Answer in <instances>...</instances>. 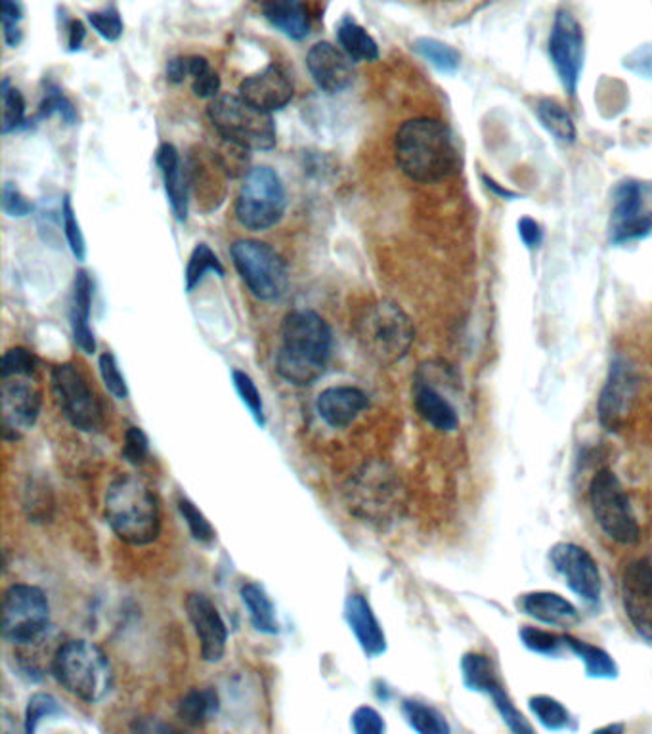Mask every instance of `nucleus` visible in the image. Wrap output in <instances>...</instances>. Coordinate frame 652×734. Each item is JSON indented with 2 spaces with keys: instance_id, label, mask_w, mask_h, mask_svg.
Here are the masks:
<instances>
[{
  "instance_id": "54",
  "label": "nucleus",
  "mask_w": 652,
  "mask_h": 734,
  "mask_svg": "<svg viewBox=\"0 0 652 734\" xmlns=\"http://www.w3.org/2000/svg\"><path fill=\"white\" fill-rule=\"evenodd\" d=\"M351 727L356 734H382L387 731L382 713L374 708H369V705H360L354 710L351 717Z\"/></svg>"
},
{
  "instance_id": "45",
  "label": "nucleus",
  "mask_w": 652,
  "mask_h": 734,
  "mask_svg": "<svg viewBox=\"0 0 652 734\" xmlns=\"http://www.w3.org/2000/svg\"><path fill=\"white\" fill-rule=\"evenodd\" d=\"M62 220H64V233H66L67 245L71 249L75 259L79 262L87 261V240L82 233L79 219L75 215L71 196H64L62 201Z\"/></svg>"
},
{
  "instance_id": "42",
  "label": "nucleus",
  "mask_w": 652,
  "mask_h": 734,
  "mask_svg": "<svg viewBox=\"0 0 652 734\" xmlns=\"http://www.w3.org/2000/svg\"><path fill=\"white\" fill-rule=\"evenodd\" d=\"M232 383H234L235 393L242 398L245 407L250 409L251 417L255 419L261 429H264L266 427V414H264L263 396L258 393L255 381L251 379L250 373L234 370L232 371Z\"/></svg>"
},
{
  "instance_id": "38",
  "label": "nucleus",
  "mask_w": 652,
  "mask_h": 734,
  "mask_svg": "<svg viewBox=\"0 0 652 734\" xmlns=\"http://www.w3.org/2000/svg\"><path fill=\"white\" fill-rule=\"evenodd\" d=\"M191 90L201 100H214L220 96V77L214 72L209 59L203 56H188Z\"/></svg>"
},
{
  "instance_id": "59",
  "label": "nucleus",
  "mask_w": 652,
  "mask_h": 734,
  "mask_svg": "<svg viewBox=\"0 0 652 734\" xmlns=\"http://www.w3.org/2000/svg\"><path fill=\"white\" fill-rule=\"evenodd\" d=\"M483 180L484 184H486V188L491 189L496 196L504 197V199H511V197H515L513 191H509V189L504 188V186H499L498 183H494L490 176H483Z\"/></svg>"
},
{
  "instance_id": "21",
  "label": "nucleus",
  "mask_w": 652,
  "mask_h": 734,
  "mask_svg": "<svg viewBox=\"0 0 652 734\" xmlns=\"http://www.w3.org/2000/svg\"><path fill=\"white\" fill-rule=\"evenodd\" d=\"M307 67L316 87L328 95L343 92L356 79L352 59L346 56L343 48H338L331 43H316L308 51Z\"/></svg>"
},
{
  "instance_id": "24",
  "label": "nucleus",
  "mask_w": 652,
  "mask_h": 734,
  "mask_svg": "<svg viewBox=\"0 0 652 734\" xmlns=\"http://www.w3.org/2000/svg\"><path fill=\"white\" fill-rule=\"evenodd\" d=\"M345 622L367 658L387 653V637L366 595L351 593L345 601Z\"/></svg>"
},
{
  "instance_id": "57",
  "label": "nucleus",
  "mask_w": 652,
  "mask_h": 734,
  "mask_svg": "<svg viewBox=\"0 0 652 734\" xmlns=\"http://www.w3.org/2000/svg\"><path fill=\"white\" fill-rule=\"evenodd\" d=\"M186 77H190V69H188V56H178V58L170 59L167 64V80L173 85H180Z\"/></svg>"
},
{
  "instance_id": "8",
  "label": "nucleus",
  "mask_w": 652,
  "mask_h": 734,
  "mask_svg": "<svg viewBox=\"0 0 652 734\" xmlns=\"http://www.w3.org/2000/svg\"><path fill=\"white\" fill-rule=\"evenodd\" d=\"M286 209V186L274 168L261 165L243 176L242 188L235 199V219L245 230H270L281 222Z\"/></svg>"
},
{
  "instance_id": "13",
  "label": "nucleus",
  "mask_w": 652,
  "mask_h": 734,
  "mask_svg": "<svg viewBox=\"0 0 652 734\" xmlns=\"http://www.w3.org/2000/svg\"><path fill=\"white\" fill-rule=\"evenodd\" d=\"M550 56L566 95H576L586 62V37L576 15L568 10H559L555 15L550 35Z\"/></svg>"
},
{
  "instance_id": "52",
  "label": "nucleus",
  "mask_w": 652,
  "mask_h": 734,
  "mask_svg": "<svg viewBox=\"0 0 652 734\" xmlns=\"http://www.w3.org/2000/svg\"><path fill=\"white\" fill-rule=\"evenodd\" d=\"M33 209H35L33 204L23 196L14 183H7L2 186V211L8 219H25L30 217Z\"/></svg>"
},
{
  "instance_id": "39",
  "label": "nucleus",
  "mask_w": 652,
  "mask_h": 734,
  "mask_svg": "<svg viewBox=\"0 0 652 734\" xmlns=\"http://www.w3.org/2000/svg\"><path fill=\"white\" fill-rule=\"evenodd\" d=\"M66 713L64 705L59 704L58 698L52 697L48 692H35L27 702L25 708V720H23V728L25 733H37L38 725L44 720H54V717H62Z\"/></svg>"
},
{
  "instance_id": "53",
  "label": "nucleus",
  "mask_w": 652,
  "mask_h": 734,
  "mask_svg": "<svg viewBox=\"0 0 652 734\" xmlns=\"http://www.w3.org/2000/svg\"><path fill=\"white\" fill-rule=\"evenodd\" d=\"M490 697L496 708H498V712L501 713V717L506 721L507 727L511 728L513 733H530L532 731L527 720L522 717V713L515 708L513 702L509 700L507 692L501 687L498 691L491 692Z\"/></svg>"
},
{
  "instance_id": "15",
  "label": "nucleus",
  "mask_w": 652,
  "mask_h": 734,
  "mask_svg": "<svg viewBox=\"0 0 652 734\" xmlns=\"http://www.w3.org/2000/svg\"><path fill=\"white\" fill-rule=\"evenodd\" d=\"M0 404L2 435L10 442H15L35 429L43 407V393L33 377L2 379Z\"/></svg>"
},
{
  "instance_id": "10",
  "label": "nucleus",
  "mask_w": 652,
  "mask_h": 734,
  "mask_svg": "<svg viewBox=\"0 0 652 734\" xmlns=\"http://www.w3.org/2000/svg\"><path fill=\"white\" fill-rule=\"evenodd\" d=\"M51 624V603L43 589L14 583L4 591L2 637L14 647L35 645Z\"/></svg>"
},
{
  "instance_id": "16",
  "label": "nucleus",
  "mask_w": 652,
  "mask_h": 734,
  "mask_svg": "<svg viewBox=\"0 0 652 734\" xmlns=\"http://www.w3.org/2000/svg\"><path fill=\"white\" fill-rule=\"evenodd\" d=\"M638 396V375L626 358H616L610 365L597 404L599 423L609 432H620L631 415Z\"/></svg>"
},
{
  "instance_id": "28",
  "label": "nucleus",
  "mask_w": 652,
  "mask_h": 734,
  "mask_svg": "<svg viewBox=\"0 0 652 734\" xmlns=\"http://www.w3.org/2000/svg\"><path fill=\"white\" fill-rule=\"evenodd\" d=\"M263 15L274 30L291 41L310 35V15L302 0H264Z\"/></svg>"
},
{
  "instance_id": "48",
  "label": "nucleus",
  "mask_w": 652,
  "mask_h": 734,
  "mask_svg": "<svg viewBox=\"0 0 652 734\" xmlns=\"http://www.w3.org/2000/svg\"><path fill=\"white\" fill-rule=\"evenodd\" d=\"M23 18H25V8H23L22 0H2V35H4V43L10 48L22 44Z\"/></svg>"
},
{
  "instance_id": "47",
  "label": "nucleus",
  "mask_w": 652,
  "mask_h": 734,
  "mask_svg": "<svg viewBox=\"0 0 652 734\" xmlns=\"http://www.w3.org/2000/svg\"><path fill=\"white\" fill-rule=\"evenodd\" d=\"M38 368V358L23 347L8 349L2 357L0 375L7 377H33Z\"/></svg>"
},
{
  "instance_id": "17",
  "label": "nucleus",
  "mask_w": 652,
  "mask_h": 734,
  "mask_svg": "<svg viewBox=\"0 0 652 734\" xmlns=\"http://www.w3.org/2000/svg\"><path fill=\"white\" fill-rule=\"evenodd\" d=\"M550 560L557 574L565 578L572 593L584 601H599L603 591L601 570L594 555L571 541L551 547Z\"/></svg>"
},
{
  "instance_id": "4",
  "label": "nucleus",
  "mask_w": 652,
  "mask_h": 734,
  "mask_svg": "<svg viewBox=\"0 0 652 734\" xmlns=\"http://www.w3.org/2000/svg\"><path fill=\"white\" fill-rule=\"evenodd\" d=\"M346 510L364 523L387 528L406 513V486L400 474L385 461H369L346 482Z\"/></svg>"
},
{
  "instance_id": "41",
  "label": "nucleus",
  "mask_w": 652,
  "mask_h": 734,
  "mask_svg": "<svg viewBox=\"0 0 652 734\" xmlns=\"http://www.w3.org/2000/svg\"><path fill=\"white\" fill-rule=\"evenodd\" d=\"M0 96H2V134H10L25 123L27 106H25L22 92L10 85L8 77L2 79Z\"/></svg>"
},
{
  "instance_id": "40",
  "label": "nucleus",
  "mask_w": 652,
  "mask_h": 734,
  "mask_svg": "<svg viewBox=\"0 0 652 734\" xmlns=\"http://www.w3.org/2000/svg\"><path fill=\"white\" fill-rule=\"evenodd\" d=\"M59 116L67 124H75L79 121V113L75 103L64 95V90L46 80L44 83L43 102L38 106V119H46V117Z\"/></svg>"
},
{
  "instance_id": "33",
  "label": "nucleus",
  "mask_w": 652,
  "mask_h": 734,
  "mask_svg": "<svg viewBox=\"0 0 652 734\" xmlns=\"http://www.w3.org/2000/svg\"><path fill=\"white\" fill-rule=\"evenodd\" d=\"M462 671L463 683L471 691L491 694L501 687L496 676V668L488 656L477 655V653L463 656Z\"/></svg>"
},
{
  "instance_id": "6",
  "label": "nucleus",
  "mask_w": 652,
  "mask_h": 734,
  "mask_svg": "<svg viewBox=\"0 0 652 734\" xmlns=\"http://www.w3.org/2000/svg\"><path fill=\"white\" fill-rule=\"evenodd\" d=\"M51 671L69 694L87 704H98L113 684L110 656L87 639L66 640L51 660Z\"/></svg>"
},
{
  "instance_id": "11",
  "label": "nucleus",
  "mask_w": 652,
  "mask_h": 734,
  "mask_svg": "<svg viewBox=\"0 0 652 734\" xmlns=\"http://www.w3.org/2000/svg\"><path fill=\"white\" fill-rule=\"evenodd\" d=\"M589 507L595 521L607 536L620 546L638 544L641 530L631 510V502L622 482L610 469L595 473L589 484Z\"/></svg>"
},
{
  "instance_id": "7",
  "label": "nucleus",
  "mask_w": 652,
  "mask_h": 734,
  "mask_svg": "<svg viewBox=\"0 0 652 734\" xmlns=\"http://www.w3.org/2000/svg\"><path fill=\"white\" fill-rule=\"evenodd\" d=\"M207 117L220 139L250 152H270L278 142L272 113L258 110L240 95H222L211 100Z\"/></svg>"
},
{
  "instance_id": "49",
  "label": "nucleus",
  "mask_w": 652,
  "mask_h": 734,
  "mask_svg": "<svg viewBox=\"0 0 652 734\" xmlns=\"http://www.w3.org/2000/svg\"><path fill=\"white\" fill-rule=\"evenodd\" d=\"M87 20L92 30L108 43H118L119 39L123 37V20L119 15L115 8H106V10H98V12H88Z\"/></svg>"
},
{
  "instance_id": "22",
  "label": "nucleus",
  "mask_w": 652,
  "mask_h": 734,
  "mask_svg": "<svg viewBox=\"0 0 652 734\" xmlns=\"http://www.w3.org/2000/svg\"><path fill=\"white\" fill-rule=\"evenodd\" d=\"M369 407V396L358 386H330L316 398V412L331 429H346Z\"/></svg>"
},
{
  "instance_id": "58",
  "label": "nucleus",
  "mask_w": 652,
  "mask_h": 734,
  "mask_svg": "<svg viewBox=\"0 0 652 734\" xmlns=\"http://www.w3.org/2000/svg\"><path fill=\"white\" fill-rule=\"evenodd\" d=\"M132 731H140V733H173L176 728L170 727V725H163V723H152V720H142L140 723L136 721L132 725Z\"/></svg>"
},
{
  "instance_id": "5",
  "label": "nucleus",
  "mask_w": 652,
  "mask_h": 734,
  "mask_svg": "<svg viewBox=\"0 0 652 734\" xmlns=\"http://www.w3.org/2000/svg\"><path fill=\"white\" fill-rule=\"evenodd\" d=\"M356 341L375 364L395 365L410 354L416 326L402 306L393 300L367 305L354 324Z\"/></svg>"
},
{
  "instance_id": "2",
  "label": "nucleus",
  "mask_w": 652,
  "mask_h": 734,
  "mask_svg": "<svg viewBox=\"0 0 652 734\" xmlns=\"http://www.w3.org/2000/svg\"><path fill=\"white\" fill-rule=\"evenodd\" d=\"M276 352L279 377L294 386L314 385L330 365L333 331L314 310H294L281 324Z\"/></svg>"
},
{
  "instance_id": "23",
  "label": "nucleus",
  "mask_w": 652,
  "mask_h": 734,
  "mask_svg": "<svg viewBox=\"0 0 652 734\" xmlns=\"http://www.w3.org/2000/svg\"><path fill=\"white\" fill-rule=\"evenodd\" d=\"M413 406L419 417L440 432H454L460 427V415L454 404L447 401L439 385H434L433 379L419 370L413 381Z\"/></svg>"
},
{
  "instance_id": "25",
  "label": "nucleus",
  "mask_w": 652,
  "mask_h": 734,
  "mask_svg": "<svg viewBox=\"0 0 652 734\" xmlns=\"http://www.w3.org/2000/svg\"><path fill=\"white\" fill-rule=\"evenodd\" d=\"M155 163L162 173L163 186L175 219L178 222H186L190 212V184L183 168L180 153L169 142H163L155 152Z\"/></svg>"
},
{
  "instance_id": "36",
  "label": "nucleus",
  "mask_w": 652,
  "mask_h": 734,
  "mask_svg": "<svg viewBox=\"0 0 652 734\" xmlns=\"http://www.w3.org/2000/svg\"><path fill=\"white\" fill-rule=\"evenodd\" d=\"M402 713L408 725H410L416 733L421 734H447L450 733V725L444 720V715L434 710L433 705H427L426 702L419 700H404Z\"/></svg>"
},
{
  "instance_id": "50",
  "label": "nucleus",
  "mask_w": 652,
  "mask_h": 734,
  "mask_svg": "<svg viewBox=\"0 0 652 734\" xmlns=\"http://www.w3.org/2000/svg\"><path fill=\"white\" fill-rule=\"evenodd\" d=\"M521 640L524 647L534 650L538 655H555L559 648L565 647L563 635L559 637L555 633L543 632L538 627H522Z\"/></svg>"
},
{
  "instance_id": "3",
  "label": "nucleus",
  "mask_w": 652,
  "mask_h": 734,
  "mask_svg": "<svg viewBox=\"0 0 652 734\" xmlns=\"http://www.w3.org/2000/svg\"><path fill=\"white\" fill-rule=\"evenodd\" d=\"M103 515L113 534L129 546H152L162 536V503L139 474H123L111 482Z\"/></svg>"
},
{
  "instance_id": "1",
  "label": "nucleus",
  "mask_w": 652,
  "mask_h": 734,
  "mask_svg": "<svg viewBox=\"0 0 652 734\" xmlns=\"http://www.w3.org/2000/svg\"><path fill=\"white\" fill-rule=\"evenodd\" d=\"M395 160L404 175L419 184L446 180L462 163L454 134L433 117L410 119L398 129Z\"/></svg>"
},
{
  "instance_id": "18",
  "label": "nucleus",
  "mask_w": 652,
  "mask_h": 734,
  "mask_svg": "<svg viewBox=\"0 0 652 734\" xmlns=\"http://www.w3.org/2000/svg\"><path fill=\"white\" fill-rule=\"evenodd\" d=\"M186 614L198 635L201 660L219 664L226 656L228 627L217 604L206 593H190L184 601Z\"/></svg>"
},
{
  "instance_id": "14",
  "label": "nucleus",
  "mask_w": 652,
  "mask_h": 734,
  "mask_svg": "<svg viewBox=\"0 0 652 734\" xmlns=\"http://www.w3.org/2000/svg\"><path fill=\"white\" fill-rule=\"evenodd\" d=\"M652 232V188L643 183H622L615 191L610 212V240H639Z\"/></svg>"
},
{
  "instance_id": "9",
  "label": "nucleus",
  "mask_w": 652,
  "mask_h": 734,
  "mask_svg": "<svg viewBox=\"0 0 652 734\" xmlns=\"http://www.w3.org/2000/svg\"><path fill=\"white\" fill-rule=\"evenodd\" d=\"M232 261L253 297L274 303L286 295L289 287L286 261L268 243L237 240L232 245Z\"/></svg>"
},
{
  "instance_id": "26",
  "label": "nucleus",
  "mask_w": 652,
  "mask_h": 734,
  "mask_svg": "<svg viewBox=\"0 0 652 734\" xmlns=\"http://www.w3.org/2000/svg\"><path fill=\"white\" fill-rule=\"evenodd\" d=\"M92 297H95L92 277L87 270H77L71 310H69V326H71V335H74L77 349L81 350L82 354H87V357H92L96 352L95 331L90 328Z\"/></svg>"
},
{
  "instance_id": "55",
  "label": "nucleus",
  "mask_w": 652,
  "mask_h": 734,
  "mask_svg": "<svg viewBox=\"0 0 652 734\" xmlns=\"http://www.w3.org/2000/svg\"><path fill=\"white\" fill-rule=\"evenodd\" d=\"M519 235H521L522 243L528 249H538L542 245V226L538 224L534 219H530V217L519 220Z\"/></svg>"
},
{
  "instance_id": "51",
  "label": "nucleus",
  "mask_w": 652,
  "mask_h": 734,
  "mask_svg": "<svg viewBox=\"0 0 652 734\" xmlns=\"http://www.w3.org/2000/svg\"><path fill=\"white\" fill-rule=\"evenodd\" d=\"M121 456L126 463L134 467H142L150 459V438L140 427H129L125 432V443Z\"/></svg>"
},
{
  "instance_id": "20",
  "label": "nucleus",
  "mask_w": 652,
  "mask_h": 734,
  "mask_svg": "<svg viewBox=\"0 0 652 734\" xmlns=\"http://www.w3.org/2000/svg\"><path fill=\"white\" fill-rule=\"evenodd\" d=\"M295 85L291 75L278 64L264 67L258 74L250 75L240 85V96L266 113L284 110L294 100Z\"/></svg>"
},
{
  "instance_id": "32",
  "label": "nucleus",
  "mask_w": 652,
  "mask_h": 734,
  "mask_svg": "<svg viewBox=\"0 0 652 734\" xmlns=\"http://www.w3.org/2000/svg\"><path fill=\"white\" fill-rule=\"evenodd\" d=\"M563 639H565V647L571 648L572 653L584 661L587 676L595 677V679H615L618 676L615 660L603 648L595 647L592 643H584L572 635H563Z\"/></svg>"
},
{
  "instance_id": "30",
  "label": "nucleus",
  "mask_w": 652,
  "mask_h": 734,
  "mask_svg": "<svg viewBox=\"0 0 652 734\" xmlns=\"http://www.w3.org/2000/svg\"><path fill=\"white\" fill-rule=\"evenodd\" d=\"M240 596L247 612H250L251 625L257 633L263 635H278L279 622L276 616V606L270 596L264 591L263 585L255 582L243 583L240 588Z\"/></svg>"
},
{
  "instance_id": "29",
  "label": "nucleus",
  "mask_w": 652,
  "mask_h": 734,
  "mask_svg": "<svg viewBox=\"0 0 652 734\" xmlns=\"http://www.w3.org/2000/svg\"><path fill=\"white\" fill-rule=\"evenodd\" d=\"M219 712L220 697L214 689H190L180 698L178 708H176L178 720L191 728L206 727L209 721H213L219 715Z\"/></svg>"
},
{
  "instance_id": "44",
  "label": "nucleus",
  "mask_w": 652,
  "mask_h": 734,
  "mask_svg": "<svg viewBox=\"0 0 652 734\" xmlns=\"http://www.w3.org/2000/svg\"><path fill=\"white\" fill-rule=\"evenodd\" d=\"M530 710L543 727L551 728V731H561L571 723V715L566 712L565 705L555 698L543 697V694L532 697L530 698Z\"/></svg>"
},
{
  "instance_id": "27",
  "label": "nucleus",
  "mask_w": 652,
  "mask_h": 734,
  "mask_svg": "<svg viewBox=\"0 0 652 734\" xmlns=\"http://www.w3.org/2000/svg\"><path fill=\"white\" fill-rule=\"evenodd\" d=\"M519 604L524 614L542 624L572 627L579 622L578 609L553 591H530L521 596Z\"/></svg>"
},
{
  "instance_id": "19",
  "label": "nucleus",
  "mask_w": 652,
  "mask_h": 734,
  "mask_svg": "<svg viewBox=\"0 0 652 734\" xmlns=\"http://www.w3.org/2000/svg\"><path fill=\"white\" fill-rule=\"evenodd\" d=\"M622 601L631 625L652 640V557L633 560L626 568Z\"/></svg>"
},
{
  "instance_id": "12",
  "label": "nucleus",
  "mask_w": 652,
  "mask_h": 734,
  "mask_svg": "<svg viewBox=\"0 0 652 734\" xmlns=\"http://www.w3.org/2000/svg\"><path fill=\"white\" fill-rule=\"evenodd\" d=\"M51 385L59 412L74 429L81 432L102 429V404L77 365L71 362L56 365L52 370Z\"/></svg>"
},
{
  "instance_id": "34",
  "label": "nucleus",
  "mask_w": 652,
  "mask_h": 734,
  "mask_svg": "<svg viewBox=\"0 0 652 734\" xmlns=\"http://www.w3.org/2000/svg\"><path fill=\"white\" fill-rule=\"evenodd\" d=\"M217 274V276L224 277L226 270L222 266L219 256L214 255L213 249L209 248L207 243H198L194 251H191L190 259H188V266H186V292L194 293L199 285L203 284L207 274Z\"/></svg>"
},
{
  "instance_id": "37",
  "label": "nucleus",
  "mask_w": 652,
  "mask_h": 734,
  "mask_svg": "<svg viewBox=\"0 0 652 734\" xmlns=\"http://www.w3.org/2000/svg\"><path fill=\"white\" fill-rule=\"evenodd\" d=\"M413 48L421 58H426L440 74L454 75L462 66V54L454 46L436 41V39H418Z\"/></svg>"
},
{
  "instance_id": "56",
  "label": "nucleus",
  "mask_w": 652,
  "mask_h": 734,
  "mask_svg": "<svg viewBox=\"0 0 652 734\" xmlns=\"http://www.w3.org/2000/svg\"><path fill=\"white\" fill-rule=\"evenodd\" d=\"M67 31V51H81L85 37H87V30L79 20H69L66 25Z\"/></svg>"
},
{
  "instance_id": "31",
  "label": "nucleus",
  "mask_w": 652,
  "mask_h": 734,
  "mask_svg": "<svg viewBox=\"0 0 652 734\" xmlns=\"http://www.w3.org/2000/svg\"><path fill=\"white\" fill-rule=\"evenodd\" d=\"M338 41L352 62H377L379 44L354 18H343L338 25Z\"/></svg>"
},
{
  "instance_id": "46",
  "label": "nucleus",
  "mask_w": 652,
  "mask_h": 734,
  "mask_svg": "<svg viewBox=\"0 0 652 734\" xmlns=\"http://www.w3.org/2000/svg\"><path fill=\"white\" fill-rule=\"evenodd\" d=\"M98 368H100V377H102L103 386L108 388V393L115 401H126L131 393H129L125 375L121 373L115 354L110 352V350L102 352L100 358H98Z\"/></svg>"
},
{
  "instance_id": "43",
  "label": "nucleus",
  "mask_w": 652,
  "mask_h": 734,
  "mask_svg": "<svg viewBox=\"0 0 652 734\" xmlns=\"http://www.w3.org/2000/svg\"><path fill=\"white\" fill-rule=\"evenodd\" d=\"M176 507L180 511L184 523L188 524L191 538L199 541V544H213L214 538H217V532H214L211 523L207 521V516L196 507V503L190 502L186 495H178Z\"/></svg>"
},
{
  "instance_id": "35",
  "label": "nucleus",
  "mask_w": 652,
  "mask_h": 734,
  "mask_svg": "<svg viewBox=\"0 0 652 734\" xmlns=\"http://www.w3.org/2000/svg\"><path fill=\"white\" fill-rule=\"evenodd\" d=\"M535 113H538V119L540 123L548 129V131L555 136V139L561 140V142H566L571 144L576 140V124H574V119H572L571 113L561 106V103L551 100V98H542L538 106H535Z\"/></svg>"
}]
</instances>
